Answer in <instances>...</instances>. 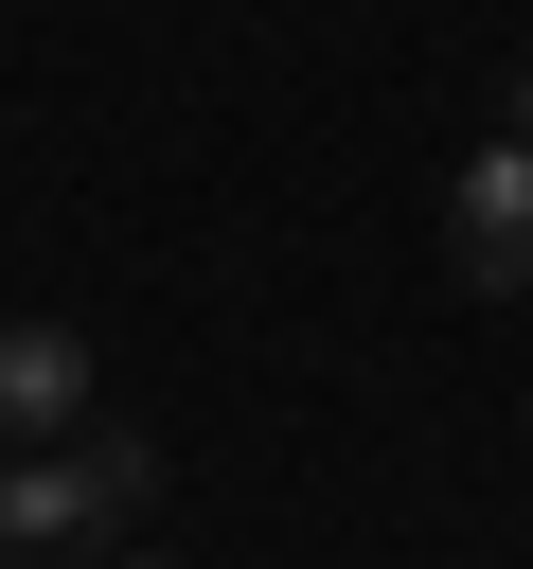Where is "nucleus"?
<instances>
[{
    "label": "nucleus",
    "instance_id": "1",
    "mask_svg": "<svg viewBox=\"0 0 533 569\" xmlns=\"http://www.w3.org/2000/svg\"><path fill=\"white\" fill-rule=\"evenodd\" d=\"M444 267H462L480 302H533V142H515V124L444 178Z\"/></svg>",
    "mask_w": 533,
    "mask_h": 569
},
{
    "label": "nucleus",
    "instance_id": "2",
    "mask_svg": "<svg viewBox=\"0 0 533 569\" xmlns=\"http://www.w3.org/2000/svg\"><path fill=\"white\" fill-rule=\"evenodd\" d=\"M124 516L89 498V445H0V569H89Z\"/></svg>",
    "mask_w": 533,
    "mask_h": 569
},
{
    "label": "nucleus",
    "instance_id": "3",
    "mask_svg": "<svg viewBox=\"0 0 533 569\" xmlns=\"http://www.w3.org/2000/svg\"><path fill=\"white\" fill-rule=\"evenodd\" d=\"M89 427V338L71 320H0V445H71Z\"/></svg>",
    "mask_w": 533,
    "mask_h": 569
},
{
    "label": "nucleus",
    "instance_id": "4",
    "mask_svg": "<svg viewBox=\"0 0 533 569\" xmlns=\"http://www.w3.org/2000/svg\"><path fill=\"white\" fill-rule=\"evenodd\" d=\"M71 445H89V498H107V516L160 498V445H142V427H71Z\"/></svg>",
    "mask_w": 533,
    "mask_h": 569
},
{
    "label": "nucleus",
    "instance_id": "5",
    "mask_svg": "<svg viewBox=\"0 0 533 569\" xmlns=\"http://www.w3.org/2000/svg\"><path fill=\"white\" fill-rule=\"evenodd\" d=\"M515 142H533V53H515Z\"/></svg>",
    "mask_w": 533,
    "mask_h": 569
},
{
    "label": "nucleus",
    "instance_id": "6",
    "mask_svg": "<svg viewBox=\"0 0 533 569\" xmlns=\"http://www.w3.org/2000/svg\"><path fill=\"white\" fill-rule=\"evenodd\" d=\"M89 569H178V551H89Z\"/></svg>",
    "mask_w": 533,
    "mask_h": 569
}]
</instances>
